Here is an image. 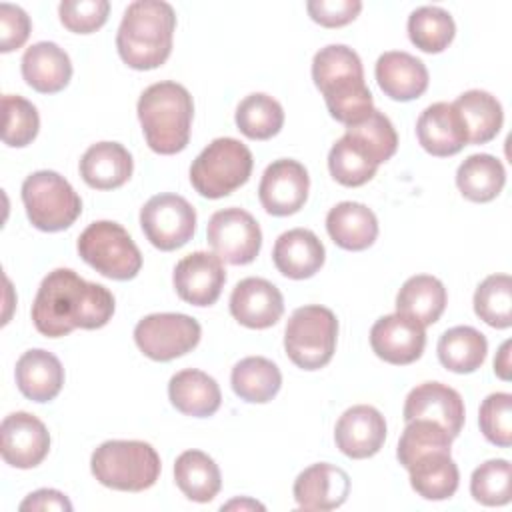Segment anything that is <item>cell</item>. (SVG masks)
<instances>
[{
  "label": "cell",
  "instance_id": "obj_1",
  "mask_svg": "<svg viewBox=\"0 0 512 512\" xmlns=\"http://www.w3.org/2000/svg\"><path fill=\"white\" fill-rule=\"evenodd\" d=\"M112 314V292L102 284L86 282L70 268L48 272L32 304V322L48 338L66 336L76 328H102Z\"/></svg>",
  "mask_w": 512,
  "mask_h": 512
},
{
  "label": "cell",
  "instance_id": "obj_2",
  "mask_svg": "<svg viewBox=\"0 0 512 512\" xmlns=\"http://www.w3.org/2000/svg\"><path fill=\"white\" fill-rule=\"evenodd\" d=\"M312 80L322 92L330 116L346 126L362 122L374 110L362 60L344 44H328L314 54Z\"/></svg>",
  "mask_w": 512,
  "mask_h": 512
},
{
  "label": "cell",
  "instance_id": "obj_3",
  "mask_svg": "<svg viewBox=\"0 0 512 512\" xmlns=\"http://www.w3.org/2000/svg\"><path fill=\"white\" fill-rule=\"evenodd\" d=\"M176 14L168 2L136 0L124 10L116 34V48L124 64L134 70L162 66L172 52Z\"/></svg>",
  "mask_w": 512,
  "mask_h": 512
},
{
  "label": "cell",
  "instance_id": "obj_4",
  "mask_svg": "<svg viewBox=\"0 0 512 512\" xmlns=\"http://www.w3.org/2000/svg\"><path fill=\"white\" fill-rule=\"evenodd\" d=\"M138 120L146 144L156 154H176L188 146L194 102L190 92L172 80L148 86L138 98Z\"/></svg>",
  "mask_w": 512,
  "mask_h": 512
},
{
  "label": "cell",
  "instance_id": "obj_5",
  "mask_svg": "<svg viewBox=\"0 0 512 512\" xmlns=\"http://www.w3.org/2000/svg\"><path fill=\"white\" fill-rule=\"evenodd\" d=\"M158 452L142 440L102 442L90 458L94 478L112 490L142 492L156 484L160 476Z\"/></svg>",
  "mask_w": 512,
  "mask_h": 512
},
{
  "label": "cell",
  "instance_id": "obj_6",
  "mask_svg": "<svg viewBox=\"0 0 512 512\" xmlns=\"http://www.w3.org/2000/svg\"><path fill=\"white\" fill-rule=\"evenodd\" d=\"M252 164L246 144L230 136L216 138L192 162L190 182L204 198H224L248 182Z\"/></svg>",
  "mask_w": 512,
  "mask_h": 512
},
{
  "label": "cell",
  "instance_id": "obj_7",
  "mask_svg": "<svg viewBox=\"0 0 512 512\" xmlns=\"http://www.w3.org/2000/svg\"><path fill=\"white\" fill-rule=\"evenodd\" d=\"M338 320L320 304L300 306L292 312L284 330V350L302 370L324 368L336 350Z\"/></svg>",
  "mask_w": 512,
  "mask_h": 512
},
{
  "label": "cell",
  "instance_id": "obj_8",
  "mask_svg": "<svg viewBox=\"0 0 512 512\" xmlns=\"http://www.w3.org/2000/svg\"><path fill=\"white\" fill-rule=\"evenodd\" d=\"M22 202L34 228L60 232L70 228L82 212V200L70 182L54 170H38L22 182Z\"/></svg>",
  "mask_w": 512,
  "mask_h": 512
},
{
  "label": "cell",
  "instance_id": "obj_9",
  "mask_svg": "<svg viewBox=\"0 0 512 512\" xmlns=\"http://www.w3.org/2000/svg\"><path fill=\"white\" fill-rule=\"evenodd\" d=\"M80 258L112 280H132L142 268V254L130 234L112 220L92 222L78 236Z\"/></svg>",
  "mask_w": 512,
  "mask_h": 512
},
{
  "label": "cell",
  "instance_id": "obj_10",
  "mask_svg": "<svg viewBox=\"0 0 512 512\" xmlns=\"http://www.w3.org/2000/svg\"><path fill=\"white\" fill-rule=\"evenodd\" d=\"M200 324L178 312H158L144 316L134 328V342L144 356L156 362H170L198 346Z\"/></svg>",
  "mask_w": 512,
  "mask_h": 512
},
{
  "label": "cell",
  "instance_id": "obj_11",
  "mask_svg": "<svg viewBox=\"0 0 512 512\" xmlns=\"http://www.w3.org/2000/svg\"><path fill=\"white\" fill-rule=\"evenodd\" d=\"M140 226L154 248L170 252L194 236L196 210L178 194H156L142 206Z\"/></svg>",
  "mask_w": 512,
  "mask_h": 512
},
{
  "label": "cell",
  "instance_id": "obj_12",
  "mask_svg": "<svg viewBox=\"0 0 512 512\" xmlns=\"http://www.w3.org/2000/svg\"><path fill=\"white\" fill-rule=\"evenodd\" d=\"M212 252L234 266L250 264L262 246V230L256 218L242 208H224L210 216L206 228Z\"/></svg>",
  "mask_w": 512,
  "mask_h": 512
},
{
  "label": "cell",
  "instance_id": "obj_13",
  "mask_svg": "<svg viewBox=\"0 0 512 512\" xmlns=\"http://www.w3.org/2000/svg\"><path fill=\"white\" fill-rule=\"evenodd\" d=\"M310 190V176L304 164L292 158H280L266 166L258 198L262 208L272 216H290L298 212Z\"/></svg>",
  "mask_w": 512,
  "mask_h": 512
},
{
  "label": "cell",
  "instance_id": "obj_14",
  "mask_svg": "<svg viewBox=\"0 0 512 512\" xmlns=\"http://www.w3.org/2000/svg\"><path fill=\"white\" fill-rule=\"evenodd\" d=\"M50 450V434L42 420L30 412H12L0 424V452L14 468L38 466Z\"/></svg>",
  "mask_w": 512,
  "mask_h": 512
},
{
  "label": "cell",
  "instance_id": "obj_15",
  "mask_svg": "<svg viewBox=\"0 0 512 512\" xmlns=\"http://www.w3.org/2000/svg\"><path fill=\"white\" fill-rule=\"evenodd\" d=\"M466 410L462 396L442 382H422L412 388L404 402V420H432L440 424L452 438L464 426Z\"/></svg>",
  "mask_w": 512,
  "mask_h": 512
},
{
  "label": "cell",
  "instance_id": "obj_16",
  "mask_svg": "<svg viewBox=\"0 0 512 512\" xmlns=\"http://www.w3.org/2000/svg\"><path fill=\"white\" fill-rule=\"evenodd\" d=\"M172 282L184 302L192 306H212L224 288L226 270L216 254L192 252L174 266Z\"/></svg>",
  "mask_w": 512,
  "mask_h": 512
},
{
  "label": "cell",
  "instance_id": "obj_17",
  "mask_svg": "<svg viewBox=\"0 0 512 512\" xmlns=\"http://www.w3.org/2000/svg\"><path fill=\"white\" fill-rule=\"evenodd\" d=\"M370 346L380 360L394 366H406L422 356L426 332L424 326L396 312L374 322L370 330Z\"/></svg>",
  "mask_w": 512,
  "mask_h": 512
},
{
  "label": "cell",
  "instance_id": "obj_18",
  "mask_svg": "<svg viewBox=\"0 0 512 512\" xmlns=\"http://www.w3.org/2000/svg\"><path fill=\"white\" fill-rule=\"evenodd\" d=\"M334 440L344 456L354 460L370 458L380 452L386 440V420L374 406H352L338 418Z\"/></svg>",
  "mask_w": 512,
  "mask_h": 512
},
{
  "label": "cell",
  "instance_id": "obj_19",
  "mask_svg": "<svg viewBox=\"0 0 512 512\" xmlns=\"http://www.w3.org/2000/svg\"><path fill=\"white\" fill-rule=\"evenodd\" d=\"M230 314L246 328H270L284 314L282 292L264 278H244L230 294Z\"/></svg>",
  "mask_w": 512,
  "mask_h": 512
},
{
  "label": "cell",
  "instance_id": "obj_20",
  "mask_svg": "<svg viewBox=\"0 0 512 512\" xmlns=\"http://www.w3.org/2000/svg\"><path fill=\"white\" fill-rule=\"evenodd\" d=\"M292 494L302 510H334L346 502L350 478L342 468L318 462L296 476Z\"/></svg>",
  "mask_w": 512,
  "mask_h": 512
},
{
  "label": "cell",
  "instance_id": "obj_21",
  "mask_svg": "<svg viewBox=\"0 0 512 512\" xmlns=\"http://www.w3.org/2000/svg\"><path fill=\"white\" fill-rule=\"evenodd\" d=\"M420 146L432 156H454L468 144L464 122L448 102L430 104L416 120Z\"/></svg>",
  "mask_w": 512,
  "mask_h": 512
},
{
  "label": "cell",
  "instance_id": "obj_22",
  "mask_svg": "<svg viewBox=\"0 0 512 512\" xmlns=\"http://www.w3.org/2000/svg\"><path fill=\"white\" fill-rule=\"evenodd\" d=\"M376 82L380 90L398 102L420 98L428 88V68L408 52L390 50L376 60Z\"/></svg>",
  "mask_w": 512,
  "mask_h": 512
},
{
  "label": "cell",
  "instance_id": "obj_23",
  "mask_svg": "<svg viewBox=\"0 0 512 512\" xmlns=\"http://www.w3.org/2000/svg\"><path fill=\"white\" fill-rule=\"evenodd\" d=\"M326 258L320 238L306 228H292L280 234L274 242L272 260L280 274L292 280H304L314 276Z\"/></svg>",
  "mask_w": 512,
  "mask_h": 512
},
{
  "label": "cell",
  "instance_id": "obj_24",
  "mask_svg": "<svg viewBox=\"0 0 512 512\" xmlns=\"http://www.w3.org/2000/svg\"><path fill=\"white\" fill-rule=\"evenodd\" d=\"M22 78L42 94L64 90L72 78L70 56L54 42H36L22 56Z\"/></svg>",
  "mask_w": 512,
  "mask_h": 512
},
{
  "label": "cell",
  "instance_id": "obj_25",
  "mask_svg": "<svg viewBox=\"0 0 512 512\" xmlns=\"http://www.w3.org/2000/svg\"><path fill=\"white\" fill-rule=\"evenodd\" d=\"M16 386L32 402L54 400L64 384V368L60 360L42 348L24 352L16 362Z\"/></svg>",
  "mask_w": 512,
  "mask_h": 512
},
{
  "label": "cell",
  "instance_id": "obj_26",
  "mask_svg": "<svg viewBox=\"0 0 512 512\" xmlns=\"http://www.w3.org/2000/svg\"><path fill=\"white\" fill-rule=\"evenodd\" d=\"M132 156L118 142H96L80 158L82 180L96 190H114L132 176Z\"/></svg>",
  "mask_w": 512,
  "mask_h": 512
},
{
  "label": "cell",
  "instance_id": "obj_27",
  "mask_svg": "<svg viewBox=\"0 0 512 512\" xmlns=\"http://www.w3.org/2000/svg\"><path fill=\"white\" fill-rule=\"evenodd\" d=\"M326 230L336 246L360 252L374 244L378 236L376 214L362 202H340L326 216Z\"/></svg>",
  "mask_w": 512,
  "mask_h": 512
},
{
  "label": "cell",
  "instance_id": "obj_28",
  "mask_svg": "<svg viewBox=\"0 0 512 512\" xmlns=\"http://www.w3.org/2000/svg\"><path fill=\"white\" fill-rule=\"evenodd\" d=\"M168 398L178 412L194 418L212 416L222 402L218 382L196 368L180 370L170 378Z\"/></svg>",
  "mask_w": 512,
  "mask_h": 512
},
{
  "label": "cell",
  "instance_id": "obj_29",
  "mask_svg": "<svg viewBox=\"0 0 512 512\" xmlns=\"http://www.w3.org/2000/svg\"><path fill=\"white\" fill-rule=\"evenodd\" d=\"M410 486L426 500H448L458 490V466L450 450H432L420 454L406 466Z\"/></svg>",
  "mask_w": 512,
  "mask_h": 512
},
{
  "label": "cell",
  "instance_id": "obj_30",
  "mask_svg": "<svg viewBox=\"0 0 512 512\" xmlns=\"http://www.w3.org/2000/svg\"><path fill=\"white\" fill-rule=\"evenodd\" d=\"M446 300V288L438 278L430 274H416L398 290L396 312L426 328L438 322L446 308Z\"/></svg>",
  "mask_w": 512,
  "mask_h": 512
},
{
  "label": "cell",
  "instance_id": "obj_31",
  "mask_svg": "<svg viewBox=\"0 0 512 512\" xmlns=\"http://www.w3.org/2000/svg\"><path fill=\"white\" fill-rule=\"evenodd\" d=\"M452 106L464 122L468 144H486L494 140L502 128V106L496 96L486 90H466L452 102Z\"/></svg>",
  "mask_w": 512,
  "mask_h": 512
},
{
  "label": "cell",
  "instance_id": "obj_32",
  "mask_svg": "<svg viewBox=\"0 0 512 512\" xmlns=\"http://www.w3.org/2000/svg\"><path fill=\"white\" fill-rule=\"evenodd\" d=\"M436 352L446 370L470 374L484 364L488 342L486 336L472 326H454L440 336Z\"/></svg>",
  "mask_w": 512,
  "mask_h": 512
},
{
  "label": "cell",
  "instance_id": "obj_33",
  "mask_svg": "<svg viewBox=\"0 0 512 512\" xmlns=\"http://www.w3.org/2000/svg\"><path fill=\"white\" fill-rule=\"evenodd\" d=\"M174 480L180 492L194 502H210L220 492L218 464L202 450H186L174 462Z\"/></svg>",
  "mask_w": 512,
  "mask_h": 512
},
{
  "label": "cell",
  "instance_id": "obj_34",
  "mask_svg": "<svg viewBox=\"0 0 512 512\" xmlns=\"http://www.w3.org/2000/svg\"><path fill=\"white\" fill-rule=\"evenodd\" d=\"M230 384L240 400L264 404L278 394L282 386V374L272 360L264 356H248L232 368Z\"/></svg>",
  "mask_w": 512,
  "mask_h": 512
},
{
  "label": "cell",
  "instance_id": "obj_35",
  "mask_svg": "<svg viewBox=\"0 0 512 512\" xmlns=\"http://www.w3.org/2000/svg\"><path fill=\"white\" fill-rule=\"evenodd\" d=\"M506 182L502 162L492 154H472L456 170V186L472 202L494 200Z\"/></svg>",
  "mask_w": 512,
  "mask_h": 512
},
{
  "label": "cell",
  "instance_id": "obj_36",
  "mask_svg": "<svg viewBox=\"0 0 512 512\" xmlns=\"http://www.w3.org/2000/svg\"><path fill=\"white\" fill-rule=\"evenodd\" d=\"M456 24L448 10L440 6H420L408 16L410 42L428 54H438L454 40Z\"/></svg>",
  "mask_w": 512,
  "mask_h": 512
},
{
  "label": "cell",
  "instance_id": "obj_37",
  "mask_svg": "<svg viewBox=\"0 0 512 512\" xmlns=\"http://www.w3.org/2000/svg\"><path fill=\"white\" fill-rule=\"evenodd\" d=\"M284 110L264 92L248 94L236 108V126L250 140H268L280 132Z\"/></svg>",
  "mask_w": 512,
  "mask_h": 512
},
{
  "label": "cell",
  "instance_id": "obj_38",
  "mask_svg": "<svg viewBox=\"0 0 512 512\" xmlns=\"http://www.w3.org/2000/svg\"><path fill=\"white\" fill-rule=\"evenodd\" d=\"M328 170L336 182L354 188L372 180L378 170V164L354 138L344 134L330 148Z\"/></svg>",
  "mask_w": 512,
  "mask_h": 512
},
{
  "label": "cell",
  "instance_id": "obj_39",
  "mask_svg": "<svg viewBox=\"0 0 512 512\" xmlns=\"http://www.w3.org/2000/svg\"><path fill=\"white\" fill-rule=\"evenodd\" d=\"M474 312L492 328L512 326V278L490 274L474 292Z\"/></svg>",
  "mask_w": 512,
  "mask_h": 512
},
{
  "label": "cell",
  "instance_id": "obj_40",
  "mask_svg": "<svg viewBox=\"0 0 512 512\" xmlns=\"http://www.w3.org/2000/svg\"><path fill=\"white\" fill-rule=\"evenodd\" d=\"M346 134L354 138L378 166L390 160L398 148V134L390 118L380 110H372L362 122L346 126Z\"/></svg>",
  "mask_w": 512,
  "mask_h": 512
},
{
  "label": "cell",
  "instance_id": "obj_41",
  "mask_svg": "<svg viewBox=\"0 0 512 512\" xmlns=\"http://www.w3.org/2000/svg\"><path fill=\"white\" fill-rule=\"evenodd\" d=\"M452 436L432 420H410L398 440L396 456L406 468L414 458L432 450H450Z\"/></svg>",
  "mask_w": 512,
  "mask_h": 512
},
{
  "label": "cell",
  "instance_id": "obj_42",
  "mask_svg": "<svg viewBox=\"0 0 512 512\" xmlns=\"http://www.w3.org/2000/svg\"><path fill=\"white\" fill-rule=\"evenodd\" d=\"M2 110H4V128H2L4 144L12 148L28 146L36 138L40 128V116L36 106L22 96L6 94L2 98Z\"/></svg>",
  "mask_w": 512,
  "mask_h": 512
},
{
  "label": "cell",
  "instance_id": "obj_43",
  "mask_svg": "<svg viewBox=\"0 0 512 512\" xmlns=\"http://www.w3.org/2000/svg\"><path fill=\"white\" fill-rule=\"evenodd\" d=\"M470 494L484 506H504L510 502V462L504 458L486 460L470 478Z\"/></svg>",
  "mask_w": 512,
  "mask_h": 512
},
{
  "label": "cell",
  "instance_id": "obj_44",
  "mask_svg": "<svg viewBox=\"0 0 512 512\" xmlns=\"http://www.w3.org/2000/svg\"><path fill=\"white\" fill-rule=\"evenodd\" d=\"M478 424L488 442L508 448L512 444V394H488L480 404Z\"/></svg>",
  "mask_w": 512,
  "mask_h": 512
},
{
  "label": "cell",
  "instance_id": "obj_45",
  "mask_svg": "<svg viewBox=\"0 0 512 512\" xmlns=\"http://www.w3.org/2000/svg\"><path fill=\"white\" fill-rule=\"evenodd\" d=\"M108 0H64L58 6L60 22L76 34H90L104 26L108 20Z\"/></svg>",
  "mask_w": 512,
  "mask_h": 512
},
{
  "label": "cell",
  "instance_id": "obj_46",
  "mask_svg": "<svg viewBox=\"0 0 512 512\" xmlns=\"http://www.w3.org/2000/svg\"><path fill=\"white\" fill-rule=\"evenodd\" d=\"M306 10L314 22L326 28H338L352 22L360 10V0H310Z\"/></svg>",
  "mask_w": 512,
  "mask_h": 512
},
{
  "label": "cell",
  "instance_id": "obj_47",
  "mask_svg": "<svg viewBox=\"0 0 512 512\" xmlns=\"http://www.w3.org/2000/svg\"><path fill=\"white\" fill-rule=\"evenodd\" d=\"M30 18L28 14L14 4H0V50L12 52L20 48L30 36Z\"/></svg>",
  "mask_w": 512,
  "mask_h": 512
},
{
  "label": "cell",
  "instance_id": "obj_48",
  "mask_svg": "<svg viewBox=\"0 0 512 512\" xmlns=\"http://www.w3.org/2000/svg\"><path fill=\"white\" fill-rule=\"evenodd\" d=\"M18 508L22 512H26V510H66V512H70L72 504L62 492L52 490V488H40V490L28 494L20 502Z\"/></svg>",
  "mask_w": 512,
  "mask_h": 512
},
{
  "label": "cell",
  "instance_id": "obj_49",
  "mask_svg": "<svg viewBox=\"0 0 512 512\" xmlns=\"http://www.w3.org/2000/svg\"><path fill=\"white\" fill-rule=\"evenodd\" d=\"M494 372H496L498 378L510 380V340H506L500 346L498 356L494 358Z\"/></svg>",
  "mask_w": 512,
  "mask_h": 512
},
{
  "label": "cell",
  "instance_id": "obj_50",
  "mask_svg": "<svg viewBox=\"0 0 512 512\" xmlns=\"http://www.w3.org/2000/svg\"><path fill=\"white\" fill-rule=\"evenodd\" d=\"M234 506H240V508H242V506H252V508H260V510L264 508L262 504H258V502H252V500H244V502H240V500H234V502H230V504L222 506V510H224V508H234Z\"/></svg>",
  "mask_w": 512,
  "mask_h": 512
}]
</instances>
